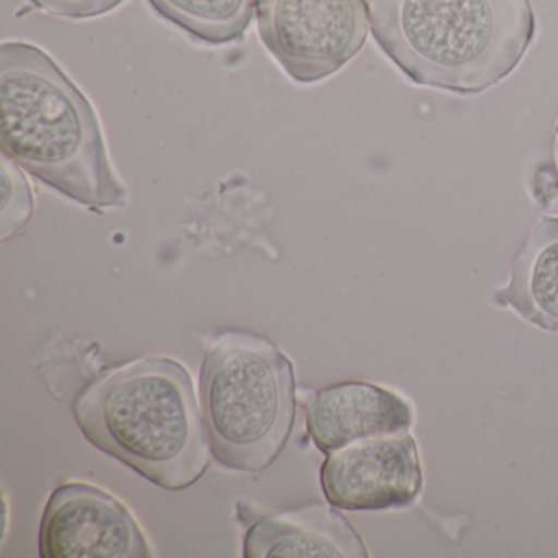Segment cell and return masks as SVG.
<instances>
[{
    "label": "cell",
    "mask_w": 558,
    "mask_h": 558,
    "mask_svg": "<svg viewBox=\"0 0 558 558\" xmlns=\"http://www.w3.org/2000/svg\"><path fill=\"white\" fill-rule=\"evenodd\" d=\"M201 403L214 459L259 475L279 459L295 424L292 361L263 336L225 331L205 352Z\"/></svg>",
    "instance_id": "4"
},
{
    "label": "cell",
    "mask_w": 558,
    "mask_h": 558,
    "mask_svg": "<svg viewBox=\"0 0 558 558\" xmlns=\"http://www.w3.org/2000/svg\"><path fill=\"white\" fill-rule=\"evenodd\" d=\"M0 142L71 201L97 211L126 204L93 104L50 54L24 41L0 47Z\"/></svg>",
    "instance_id": "1"
},
{
    "label": "cell",
    "mask_w": 558,
    "mask_h": 558,
    "mask_svg": "<svg viewBox=\"0 0 558 558\" xmlns=\"http://www.w3.org/2000/svg\"><path fill=\"white\" fill-rule=\"evenodd\" d=\"M73 414L94 447L169 492L197 483L214 457L191 372L174 359L107 368L81 391Z\"/></svg>",
    "instance_id": "2"
},
{
    "label": "cell",
    "mask_w": 558,
    "mask_h": 558,
    "mask_svg": "<svg viewBox=\"0 0 558 558\" xmlns=\"http://www.w3.org/2000/svg\"><path fill=\"white\" fill-rule=\"evenodd\" d=\"M44 558L155 557L125 502L90 483H63L51 493L40 524Z\"/></svg>",
    "instance_id": "6"
},
{
    "label": "cell",
    "mask_w": 558,
    "mask_h": 558,
    "mask_svg": "<svg viewBox=\"0 0 558 558\" xmlns=\"http://www.w3.org/2000/svg\"><path fill=\"white\" fill-rule=\"evenodd\" d=\"M246 558H365L367 547L335 506L308 505L259 519L244 537Z\"/></svg>",
    "instance_id": "9"
},
{
    "label": "cell",
    "mask_w": 558,
    "mask_h": 558,
    "mask_svg": "<svg viewBox=\"0 0 558 558\" xmlns=\"http://www.w3.org/2000/svg\"><path fill=\"white\" fill-rule=\"evenodd\" d=\"M413 421V407L407 398L364 381L322 388L306 410V429L325 453L361 440L407 433Z\"/></svg>",
    "instance_id": "8"
},
{
    "label": "cell",
    "mask_w": 558,
    "mask_h": 558,
    "mask_svg": "<svg viewBox=\"0 0 558 558\" xmlns=\"http://www.w3.org/2000/svg\"><path fill=\"white\" fill-rule=\"evenodd\" d=\"M493 300L529 325L558 332V217L535 221L515 253L508 283Z\"/></svg>",
    "instance_id": "10"
},
{
    "label": "cell",
    "mask_w": 558,
    "mask_h": 558,
    "mask_svg": "<svg viewBox=\"0 0 558 558\" xmlns=\"http://www.w3.org/2000/svg\"><path fill=\"white\" fill-rule=\"evenodd\" d=\"M35 8L70 21H87L109 14L125 0H31Z\"/></svg>",
    "instance_id": "13"
},
{
    "label": "cell",
    "mask_w": 558,
    "mask_h": 558,
    "mask_svg": "<svg viewBox=\"0 0 558 558\" xmlns=\"http://www.w3.org/2000/svg\"><path fill=\"white\" fill-rule=\"evenodd\" d=\"M554 159H555V165H557V169H558V120H557V125H555Z\"/></svg>",
    "instance_id": "14"
},
{
    "label": "cell",
    "mask_w": 558,
    "mask_h": 558,
    "mask_svg": "<svg viewBox=\"0 0 558 558\" xmlns=\"http://www.w3.org/2000/svg\"><path fill=\"white\" fill-rule=\"evenodd\" d=\"M319 478L329 505L342 511L408 508L424 485L416 439L410 430L328 453Z\"/></svg>",
    "instance_id": "7"
},
{
    "label": "cell",
    "mask_w": 558,
    "mask_h": 558,
    "mask_svg": "<svg viewBox=\"0 0 558 558\" xmlns=\"http://www.w3.org/2000/svg\"><path fill=\"white\" fill-rule=\"evenodd\" d=\"M367 0H259L257 31L274 60L300 84L319 83L367 41Z\"/></svg>",
    "instance_id": "5"
},
{
    "label": "cell",
    "mask_w": 558,
    "mask_h": 558,
    "mask_svg": "<svg viewBox=\"0 0 558 558\" xmlns=\"http://www.w3.org/2000/svg\"><path fill=\"white\" fill-rule=\"evenodd\" d=\"M371 31L416 86L475 96L518 70L535 38L529 0H367Z\"/></svg>",
    "instance_id": "3"
},
{
    "label": "cell",
    "mask_w": 558,
    "mask_h": 558,
    "mask_svg": "<svg viewBox=\"0 0 558 558\" xmlns=\"http://www.w3.org/2000/svg\"><path fill=\"white\" fill-rule=\"evenodd\" d=\"M149 4L197 40L228 45L244 37L259 0H149Z\"/></svg>",
    "instance_id": "11"
},
{
    "label": "cell",
    "mask_w": 558,
    "mask_h": 558,
    "mask_svg": "<svg viewBox=\"0 0 558 558\" xmlns=\"http://www.w3.org/2000/svg\"><path fill=\"white\" fill-rule=\"evenodd\" d=\"M2 208H0V240L9 241L27 228L34 215V192L17 162L2 151Z\"/></svg>",
    "instance_id": "12"
}]
</instances>
